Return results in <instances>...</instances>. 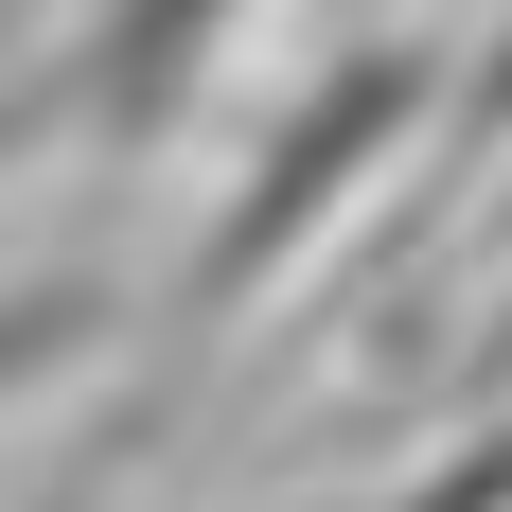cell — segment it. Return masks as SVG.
Listing matches in <instances>:
<instances>
[{"label": "cell", "mask_w": 512, "mask_h": 512, "mask_svg": "<svg viewBox=\"0 0 512 512\" xmlns=\"http://www.w3.org/2000/svg\"><path fill=\"white\" fill-rule=\"evenodd\" d=\"M230 36H248V0H106V36L71 53L53 89H18V106H0V142H36V124H89V142H159Z\"/></svg>", "instance_id": "2"}, {"label": "cell", "mask_w": 512, "mask_h": 512, "mask_svg": "<svg viewBox=\"0 0 512 512\" xmlns=\"http://www.w3.org/2000/svg\"><path fill=\"white\" fill-rule=\"evenodd\" d=\"M495 124H512V18H495V53L460 71V142H442V177H477V159H495Z\"/></svg>", "instance_id": "4"}, {"label": "cell", "mask_w": 512, "mask_h": 512, "mask_svg": "<svg viewBox=\"0 0 512 512\" xmlns=\"http://www.w3.org/2000/svg\"><path fill=\"white\" fill-rule=\"evenodd\" d=\"M495 230H512V212H495Z\"/></svg>", "instance_id": "5"}, {"label": "cell", "mask_w": 512, "mask_h": 512, "mask_svg": "<svg viewBox=\"0 0 512 512\" xmlns=\"http://www.w3.org/2000/svg\"><path fill=\"white\" fill-rule=\"evenodd\" d=\"M89 336H106V283H18V301H0V407H36Z\"/></svg>", "instance_id": "3"}, {"label": "cell", "mask_w": 512, "mask_h": 512, "mask_svg": "<svg viewBox=\"0 0 512 512\" xmlns=\"http://www.w3.org/2000/svg\"><path fill=\"white\" fill-rule=\"evenodd\" d=\"M424 106H442V36H371V53H336V71L283 106V142L248 159V195L212 212V248L177 265V336H230V318H248L265 283H283V265H301L318 230L371 195V159L407 142Z\"/></svg>", "instance_id": "1"}]
</instances>
